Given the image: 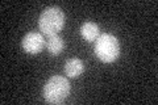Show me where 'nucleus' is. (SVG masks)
Returning a JSON list of instances; mask_svg holds the SVG:
<instances>
[{
  "instance_id": "nucleus-7",
  "label": "nucleus",
  "mask_w": 158,
  "mask_h": 105,
  "mask_svg": "<svg viewBox=\"0 0 158 105\" xmlns=\"http://www.w3.org/2000/svg\"><path fill=\"white\" fill-rule=\"evenodd\" d=\"M63 47H65V43H63V39L56 34V36H50L48 39V50L52 55H59L62 53Z\"/></svg>"
},
{
  "instance_id": "nucleus-3",
  "label": "nucleus",
  "mask_w": 158,
  "mask_h": 105,
  "mask_svg": "<svg viewBox=\"0 0 158 105\" xmlns=\"http://www.w3.org/2000/svg\"><path fill=\"white\" fill-rule=\"evenodd\" d=\"M70 83L63 76H52L44 87V96L49 104H61L70 95Z\"/></svg>"
},
{
  "instance_id": "nucleus-5",
  "label": "nucleus",
  "mask_w": 158,
  "mask_h": 105,
  "mask_svg": "<svg viewBox=\"0 0 158 105\" xmlns=\"http://www.w3.org/2000/svg\"><path fill=\"white\" fill-rule=\"evenodd\" d=\"M81 34L86 41L92 42V41H96L98 37L100 36V29H99L98 24L92 21H86L81 26Z\"/></svg>"
},
{
  "instance_id": "nucleus-2",
  "label": "nucleus",
  "mask_w": 158,
  "mask_h": 105,
  "mask_svg": "<svg viewBox=\"0 0 158 105\" xmlns=\"http://www.w3.org/2000/svg\"><path fill=\"white\" fill-rule=\"evenodd\" d=\"M96 57L104 63H112L120 55V43L112 34H100L95 43Z\"/></svg>"
},
{
  "instance_id": "nucleus-6",
  "label": "nucleus",
  "mask_w": 158,
  "mask_h": 105,
  "mask_svg": "<svg viewBox=\"0 0 158 105\" xmlns=\"http://www.w3.org/2000/svg\"><path fill=\"white\" fill-rule=\"evenodd\" d=\"M83 70V63L81 59L78 58H73V59H69L65 64V72L67 74L69 78H78L79 75H82Z\"/></svg>"
},
{
  "instance_id": "nucleus-4",
  "label": "nucleus",
  "mask_w": 158,
  "mask_h": 105,
  "mask_svg": "<svg viewBox=\"0 0 158 105\" xmlns=\"http://www.w3.org/2000/svg\"><path fill=\"white\" fill-rule=\"evenodd\" d=\"M21 46L24 51H27L28 54H38L45 47V39L40 33L31 32L24 36L21 41Z\"/></svg>"
},
{
  "instance_id": "nucleus-1",
  "label": "nucleus",
  "mask_w": 158,
  "mask_h": 105,
  "mask_svg": "<svg viewBox=\"0 0 158 105\" xmlns=\"http://www.w3.org/2000/svg\"><path fill=\"white\" fill-rule=\"evenodd\" d=\"M65 25V13L58 7H49L38 18V28L46 36H56Z\"/></svg>"
}]
</instances>
